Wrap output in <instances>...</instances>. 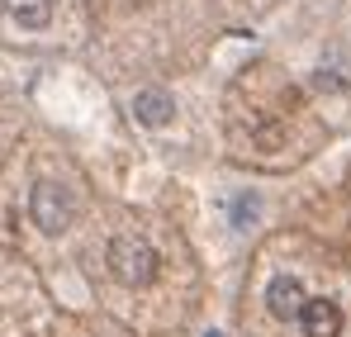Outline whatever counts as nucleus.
Segmentation results:
<instances>
[{"label": "nucleus", "instance_id": "f257e3e1", "mask_svg": "<svg viewBox=\"0 0 351 337\" xmlns=\"http://www.w3.org/2000/svg\"><path fill=\"white\" fill-rule=\"evenodd\" d=\"M157 252L143 242V237H133V233H123V237H114L110 242V271H114L123 285H147L152 276H157Z\"/></svg>", "mask_w": 351, "mask_h": 337}, {"label": "nucleus", "instance_id": "f03ea898", "mask_svg": "<svg viewBox=\"0 0 351 337\" xmlns=\"http://www.w3.org/2000/svg\"><path fill=\"white\" fill-rule=\"evenodd\" d=\"M29 209H34V224L43 228V233H66L71 228V214H76V205H71V195L53 185V181H38L34 185V195H29Z\"/></svg>", "mask_w": 351, "mask_h": 337}, {"label": "nucleus", "instance_id": "7ed1b4c3", "mask_svg": "<svg viewBox=\"0 0 351 337\" xmlns=\"http://www.w3.org/2000/svg\"><path fill=\"white\" fill-rule=\"evenodd\" d=\"M299 323H304V337H337L342 333V309L332 299H308Z\"/></svg>", "mask_w": 351, "mask_h": 337}, {"label": "nucleus", "instance_id": "20e7f679", "mask_svg": "<svg viewBox=\"0 0 351 337\" xmlns=\"http://www.w3.org/2000/svg\"><path fill=\"white\" fill-rule=\"evenodd\" d=\"M266 304H271V314H276V318H299L308 299H304V285L294 281V276H276L271 290H266Z\"/></svg>", "mask_w": 351, "mask_h": 337}, {"label": "nucleus", "instance_id": "39448f33", "mask_svg": "<svg viewBox=\"0 0 351 337\" xmlns=\"http://www.w3.org/2000/svg\"><path fill=\"white\" fill-rule=\"evenodd\" d=\"M133 114L143 119V124H152V128H162V124H171L176 114V100L167 91H138V100H133Z\"/></svg>", "mask_w": 351, "mask_h": 337}, {"label": "nucleus", "instance_id": "423d86ee", "mask_svg": "<svg viewBox=\"0 0 351 337\" xmlns=\"http://www.w3.org/2000/svg\"><path fill=\"white\" fill-rule=\"evenodd\" d=\"M10 14L19 29H43L53 19V0H10Z\"/></svg>", "mask_w": 351, "mask_h": 337}, {"label": "nucleus", "instance_id": "0eeeda50", "mask_svg": "<svg viewBox=\"0 0 351 337\" xmlns=\"http://www.w3.org/2000/svg\"><path fill=\"white\" fill-rule=\"evenodd\" d=\"M252 209H256L252 200H237V205H233V219H237V224H247V219H252Z\"/></svg>", "mask_w": 351, "mask_h": 337}, {"label": "nucleus", "instance_id": "6e6552de", "mask_svg": "<svg viewBox=\"0 0 351 337\" xmlns=\"http://www.w3.org/2000/svg\"><path fill=\"white\" fill-rule=\"evenodd\" d=\"M0 10H10V0H0Z\"/></svg>", "mask_w": 351, "mask_h": 337}, {"label": "nucleus", "instance_id": "1a4fd4ad", "mask_svg": "<svg viewBox=\"0 0 351 337\" xmlns=\"http://www.w3.org/2000/svg\"><path fill=\"white\" fill-rule=\"evenodd\" d=\"M204 337H219V333H204Z\"/></svg>", "mask_w": 351, "mask_h": 337}]
</instances>
